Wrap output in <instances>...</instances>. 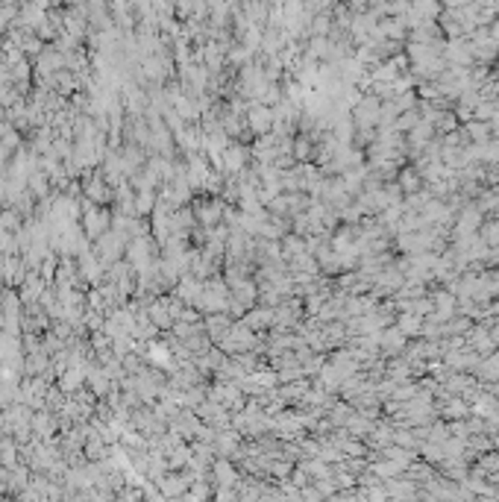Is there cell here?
Instances as JSON below:
<instances>
[{
  "instance_id": "obj_1",
  "label": "cell",
  "mask_w": 499,
  "mask_h": 502,
  "mask_svg": "<svg viewBox=\"0 0 499 502\" xmlns=\"http://www.w3.org/2000/svg\"><path fill=\"white\" fill-rule=\"evenodd\" d=\"M109 229H112V212L106 209V206H94L83 200V235L97 241V238H103Z\"/></svg>"
},
{
  "instance_id": "obj_2",
  "label": "cell",
  "mask_w": 499,
  "mask_h": 502,
  "mask_svg": "<svg viewBox=\"0 0 499 502\" xmlns=\"http://www.w3.org/2000/svg\"><path fill=\"white\" fill-rule=\"evenodd\" d=\"M224 212H226V203L217 200V197L194 200V217L203 229H217L220 223H224Z\"/></svg>"
},
{
  "instance_id": "obj_3",
  "label": "cell",
  "mask_w": 499,
  "mask_h": 502,
  "mask_svg": "<svg viewBox=\"0 0 499 502\" xmlns=\"http://www.w3.org/2000/svg\"><path fill=\"white\" fill-rule=\"evenodd\" d=\"M244 121H247V133L253 135H270L273 133V109L262 106V103H250L247 115H244Z\"/></svg>"
},
{
  "instance_id": "obj_4",
  "label": "cell",
  "mask_w": 499,
  "mask_h": 502,
  "mask_svg": "<svg viewBox=\"0 0 499 502\" xmlns=\"http://www.w3.org/2000/svg\"><path fill=\"white\" fill-rule=\"evenodd\" d=\"M244 326H250L253 332L256 329H273L276 323V312L273 309H264V305H259V309H250L247 314H244Z\"/></svg>"
},
{
  "instance_id": "obj_5",
  "label": "cell",
  "mask_w": 499,
  "mask_h": 502,
  "mask_svg": "<svg viewBox=\"0 0 499 502\" xmlns=\"http://www.w3.org/2000/svg\"><path fill=\"white\" fill-rule=\"evenodd\" d=\"M85 382V370L80 367H68L65 373L59 376V391H80Z\"/></svg>"
},
{
  "instance_id": "obj_6",
  "label": "cell",
  "mask_w": 499,
  "mask_h": 502,
  "mask_svg": "<svg viewBox=\"0 0 499 502\" xmlns=\"http://www.w3.org/2000/svg\"><path fill=\"white\" fill-rule=\"evenodd\" d=\"M156 203H159L156 191H136V217L138 215H150L153 209H156Z\"/></svg>"
},
{
  "instance_id": "obj_7",
  "label": "cell",
  "mask_w": 499,
  "mask_h": 502,
  "mask_svg": "<svg viewBox=\"0 0 499 502\" xmlns=\"http://www.w3.org/2000/svg\"><path fill=\"white\" fill-rule=\"evenodd\" d=\"M0 256H21L15 232H0Z\"/></svg>"
}]
</instances>
